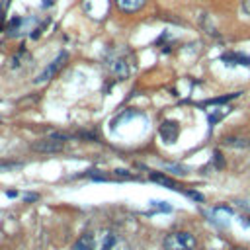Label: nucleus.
Returning <instances> with one entry per match:
<instances>
[{"instance_id": "nucleus-1", "label": "nucleus", "mask_w": 250, "mask_h": 250, "mask_svg": "<svg viewBox=\"0 0 250 250\" xmlns=\"http://www.w3.org/2000/svg\"><path fill=\"white\" fill-rule=\"evenodd\" d=\"M197 244L195 236L188 230H176L166 234L164 238V250H193Z\"/></svg>"}, {"instance_id": "nucleus-2", "label": "nucleus", "mask_w": 250, "mask_h": 250, "mask_svg": "<svg viewBox=\"0 0 250 250\" xmlns=\"http://www.w3.org/2000/svg\"><path fill=\"white\" fill-rule=\"evenodd\" d=\"M96 250H127V242L113 230H104L96 236Z\"/></svg>"}, {"instance_id": "nucleus-3", "label": "nucleus", "mask_w": 250, "mask_h": 250, "mask_svg": "<svg viewBox=\"0 0 250 250\" xmlns=\"http://www.w3.org/2000/svg\"><path fill=\"white\" fill-rule=\"evenodd\" d=\"M66 59H68V53H59L57 57H55V61L53 62H49L47 66H45V70L35 78V84H43V82H49L51 78H55L57 74H59V70L66 64Z\"/></svg>"}, {"instance_id": "nucleus-4", "label": "nucleus", "mask_w": 250, "mask_h": 250, "mask_svg": "<svg viewBox=\"0 0 250 250\" xmlns=\"http://www.w3.org/2000/svg\"><path fill=\"white\" fill-rule=\"evenodd\" d=\"M62 148H64V141L55 139V137H47V139L31 143V150L41 152V154H55V152H61Z\"/></svg>"}, {"instance_id": "nucleus-5", "label": "nucleus", "mask_w": 250, "mask_h": 250, "mask_svg": "<svg viewBox=\"0 0 250 250\" xmlns=\"http://www.w3.org/2000/svg\"><path fill=\"white\" fill-rule=\"evenodd\" d=\"M109 6V0H84V12L94 20H104Z\"/></svg>"}, {"instance_id": "nucleus-6", "label": "nucleus", "mask_w": 250, "mask_h": 250, "mask_svg": "<svg viewBox=\"0 0 250 250\" xmlns=\"http://www.w3.org/2000/svg\"><path fill=\"white\" fill-rule=\"evenodd\" d=\"M158 133H160V137H162L164 143L172 145V143H176V139H178V135H180V127H178L176 121H164V123L160 125Z\"/></svg>"}, {"instance_id": "nucleus-7", "label": "nucleus", "mask_w": 250, "mask_h": 250, "mask_svg": "<svg viewBox=\"0 0 250 250\" xmlns=\"http://www.w3.org/2000/svg\"><path fill=\"white\" fill-rule=\"evenodd\" d=\"M72 250H96V234L94 232H84L72 244Z\"/></svg>"}, {"instance_id": "nucleus-8", "label": "nucleus", "mask_w": 250, "mask_h": 250, "mask_svg": "<svg viewBox=\"0 0 250 250\" xmlns=\"http://www.w3.org/2000/svg\"><path fill=\"white\" fill-rule=\"evenodd\" d=\"M221 59L229 66H232V64H244V66H248L250 64V55H242V53H225Z\"/></svg>"}, {"instance_id": "nucleus-9", "label": "nucleus", "mask_w": 250, "mask_h": 250, "mask_svg": "<svg viewBox=\"0 0 250 250\" xmlns=\"http://www.w3.org/2000/svg\"><path fill=\"white\" fill-rule=\"evenodd\" d=\"M115 4H117V8H119L121 12L133 14V12H139V10L146 4V0H115Z\"/></svg>"}, {"instance_id": "nucleus-10", "label": "nucleus", "mask_w": 250, "mask_h": 250, "mask_svg": "<svg viewBox=\"0 0 250 250\" xmlns=\"http://www.w3.org/2000/svg\"><path fill=\"white\" fill-rule=\"evenodd\" d=\"M150 180L156 182V184H160V186H164V188H168V189H180L178 184L172 178H168V176H164L160 172H150Z\"/></svg>"}, {"instance_id": "nucleus-11", "label": "nucleus", "mask_w": 250, "mask_h": 250, "mask_svg": "<svg viewBox=\"0 0 250 250\" xmlns=\"http://www.w3.org/2000/svg\"><path fill=\"white\" fill-rule=\"evenodd\" d=\"M223 145H227V146H234V148H246V146L250 145V141L244 139V137H225Z\"/></svg>"}, {"instance_id": "nucleus-12", "label": "nucleus", "mask_w": 250, "mask_h": 250, "mask_svg": "<svg viewBox=\"0 0 250 250\" xmlns=\"http://www.w3.org/2000/svg\"><path fill=\"white\" fill-rule=\"evenodd\" d=\"M234 98H238V92H234V94H229V96H221V98H213V100H207V102H205V105L227 104V102H230V100H234Z\"/></svg>"}, {"instance_id": "nucleus-13", "label": "nucleus", "mask_w": 250, "mask_h": 250, "mask_svg": "<svg viewBox=\"0 0 250 250\" xmlns=\"http://www.w3.org/2000/svg\"><path fill=\"white\" fill-rule=\"evenodd\" d=\"M213 162H215L217 168H225V158H223L221 150H215V152H213Z\"/></svg>"}, {"instance_id": "nucleus-14", "label": "nucleus", "mask_w": 250, "mask_h": 250, "mask_svg": "<svg viewBox=\"0 0 250 250\" xmlns=\"http://www.w3.org/2000/svg\"><path fill=\"white\" fill-rule=\"evenodd\" d=\"M150 205H152L154 209H158V211H172V207H170L166 201H150Z\"/></svg>"}, {"instance_id": "nucleus-15", "label": "nucleus", "mask_w": 250, "mask_h": 250, "mask_svg": "<svg viewBox=\"0 0 250 250\" xmlns=\"http://www.w3.org/2000/svg\"><path fill=\"white\" fill-rule=\"evenodd\" d=\"M186 195H189V197H191V199H195V201H203V199H205L199 191H191V189H189V191H186Z\"/></svg>"}, {"instance_id": "nucleus-16", "label": "nucleus", "mask_w": 250, "mask_h": 250, "mask_svg": "<svg viewBox=\"0 0 250 250\" xmlns=\"http://www.w3.org/2000/svg\"><path fill=\"white\" fill-rule=\"evenodd\" d=\"M115 176H117V178H127V180H129V178H133L127 170H115Z\"/></svg>"}, {"instance_id": "nucleus-17", "label": "nucleus", "mask_w": 250, "mask_h": 250, "mask_svg": "<svg viewBox=\"0 0 250 250\" xmlns=\"http://www.w3.org/2000/svg\"><path fill=\"white\" fill-rule=\"evenodd\" d=\"M242 10L250 16V0H244V2H242Z\"/></svg>"}, {"instance_id": "nucleus-18", "label": "nucleus", "mask_w": 250, "mask_h": 250, "mask_svg": "<svg viewBox=\"0 0 250 250\" xmlns=\"http://www.w3.org/2000/svg\"><path fill=\"white\" fill-rule=\"evenodd\" d=\"M234 250H244V248H234Z\"/></svg>"}]
</instances>
